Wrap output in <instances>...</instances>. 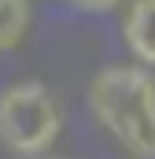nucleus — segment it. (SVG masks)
Masks as SVG:
<instances>
[{
    "instance_id": "obj_1",
    "label": "nucleus",
    "mask_w": 155,
    "mask_h": 159,
    "mask_svg": "<svg viewBox=\"0 0 155 159\" xmlns=\"http://www.w3.org/2000/svg\"><path fill=\"white\" fill-rule=\"evenodd\" d=\"M89 111L137 159H155V74L140 63H111L89 81Z\"/></svg>"
},
{
    "instance_id": "obj_2",
    "label": "nucleus",
    "mask_w": 155,
    "mask_h": 159,
    "mask_svg": "<svg viewBox=\"0 0 155 159\" xmlns=\"http://www.w3.org/2000/svg\"><path fill=\"white\" fill-rule=\"evenodd\" d=\"M63 115L41 81H15L0 93V144L15 156H41L55 144Z\"/></svg>"
},
{
    "instance_id": "obj_4",
    "label": "nucleus",
    "mask_w": 155,
    "mask_h": 159,
    "mask_svg": "<svg viewBox=\"0 0 155 159\" xmlns=\"http://www.w3.org/2000/svg\"><path fill=\"white\" fill-rule=\"evenodd\" d=\"M30 34V0H0V52L19 48Z\"/></svg>"
},
{
    "instance_id": "obj_3",
    "label": "nucleus",
    "mask_w": 155,
    "mask_h": 159,
    "mask_svg": "<svg viewBox=\"0 0 155 159\" xmlns=\"http://www.w3.org/2000/svg\"><path fill=\"white\" fill-rule=\"evenodd\" d=\"M122 34H126L133 59L144 70H155V0H133L126 7Z\"/></svg>"
},
{
    "instance_id": "obj_5",
    "label": "nucleus",
    "mask_w": 155,
    "mask_h": 159,
    "mask_svg": "<svg viewBox=\"0 0 155 159\" xmlns=\"http://www.w3.org/2000/svg\"><path fill=\"white\" fill-rule=\"evenodd\" d=\"M63 4H70V7H78V11H111V7H118L122 0H63Z\"/></svg>"
}]
</instances>
